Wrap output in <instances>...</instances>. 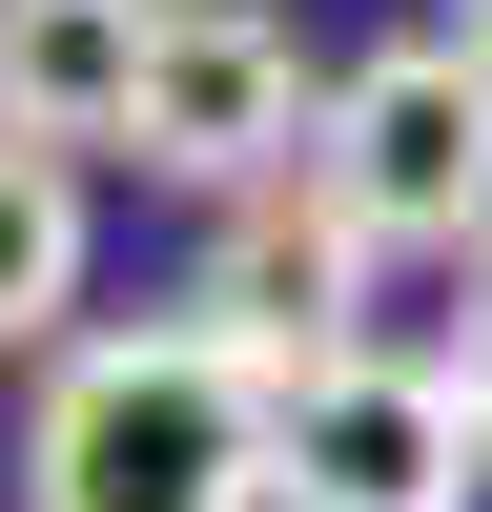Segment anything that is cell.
<instances>
[{"label": "cell", "instance_id": "6da1fadb", "mask_svg": "<svg viewBox=\"0 0 492 512\" xmlns=\"http://www.w3.org/2000/svg\"><path fill=\"white\" fill-rule=\"evenodd\" d=\"M267 369L226 328H82L41 369V431H21V512H267Z\"/></svg>", "mask_w": 492, "mask_h": 512}, {"label": "cell", "instance_id": "ba28073f", "mask_svg": "<svg viewBox=\"0 0 492 512\" xmlns=\"http://www.w3.org/2000/svg\"><path fill=\"white\" fill-rule=\"evenodd\" d=\"M431 369H451V390H472V410H492V267H472V328H451V349H431Z\"/></svg>", "mask_w": 492, "mask_h": 512}, {"label": "cell", "instance_id": "52a82bcc", "mask_svg": "<svg viewBox=\"0 0 492 512\" xmlns=\"http://www.w3.org/2000/svg\"><path fill=\"white\" fill-rule=\"evenodd\" d=\"M62 308H82V164L0 144V349H41Z\"/></svg>", "mask_w": 492, "mask_h": 512}, {"label": "cell", "instance_id": "3957f363", "mask_svg": "<svg viewBox=\"0 0 492 512\" xmlns=\"http://www.w3.org/2000/svg\"><path fill=\"white\" fill-rule=\"evenodd\" d=\"M492 492V410L431 349H328L267 410V512H472Z\"/></svg>", "mask_w": 492, "mask_h": 512}, {"label": "cell", "instance_id": "8992f818", "mask_svg": "<svg viewBox=\"0 0 492 512\" xmlns=\"http://www.w3.org/2000/svg\"><path fill=\"white\" fill-rule=\"evenodd\" d=\"M144 41H164V0H0V144H41V164L123 144L144 123Z\"/></svg>", "mask_w": 492, "mask_h": 512}, {"label": "cell", "instance_id": "277c9868", "mask_svg": "<svg viewBox=\"0 0 492 512\" xmlns=\"http://www.w3.org/2000/svg\"><path fill=\"white\" fill-rule=\"evenodd\" d=\"M369 267H390V246L328 205V164H287V185L205 205V287H185V328H226L267 390H308L328 349H369Z\"/></svg>", "mask_w": 492, "mask_h": 512}, {"label": "cell", "instance_id": "7a4b0ae2", "mask_svg": "<svg viewBox=\"0 0 492 512\" xmlns=\"http://www.w3.org/2000/svg\"><path fill=\"white\" fill-rule=\"evenodd\" d=\"M308 164H328V205H349L369 246H451V267H472L492 246V62L472 41H369V62L328 82Z\"/></svg>", "mask_w": 492, "mask_h": 512}, {"label": "cell", "instance_id": "9c48e42d", "mask_svg": "<svg viewBox=\"0 0 492 512\" xmlns=\"http://www.w3.org/2000/svg\"><path fill=\"white\" fill-rule=\"evenodd\" d=\"M451 41H472V62H492V0H472V21H451Z\"/></svg>", "mask_w": 492, "mask_h": 512}, {"label": "cell", "instance_id": "5b68a950", "mask_svg": "<svg viewBox=\"0 0 492 512\" xmlns=\"http://www.w3.org/2000/svg\"><path fill=\"white\" fill-rule=\"evenodd\" d=\"M123 144H144L164 185H205V205L287 185V164H308V62H287V21H267V0H164L144 123H123Z\"/></svg>", "mask_w": 492, "mask_h": 512}]
</instances>
